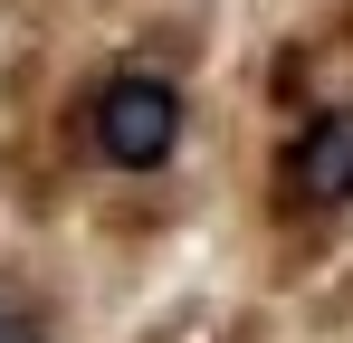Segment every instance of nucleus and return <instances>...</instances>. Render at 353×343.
Listing matches in <instances>:
<instances>
[{
    "mask_svg": "<svg viewBox=\"0 0 353 343\" xmlns=\"http://www.w3.org/2000/svg\"><path fill=\"white\" fill-rule=\"evenodd\" d=\"M287 210H353V105H315L277 153Z\"/></svg>",
    "mask_w": 353,
    "mask_h": 343,
    "instance_id": "f03ea898",
    "label": "nucleus"
},
{
    "mask_svg": "<svg viewBox=\"0 0 353 343\" xmlns=\"http://www.w3.org/2000/svg\"><path fill=\"white\" fill-rule=\"evenodd\" d=\"M181 134H191V96H181L172 67H153V57H124L96 76V96H86V153L105 172H163L181 153Z\"/></svg>",
    "mask_w": 353,
    "mask_h": 343,
    "instance_id": "f257e3e1",
    "label": "nucleus"
},
{
    "mask_svg": "<svg viewBox=\"0 0 353 343\" xmlns=\"http://www.w3.org/2000/svg\"><path fill=\"white\" fill-rule=\"evenodd\" d=\"M0 343H58V334H48V315H39V295L10 286V277H0Z\"/></svg>",
    "mask_w": 353,
    "mask_h": 343,
    "instance_id": "7ed1b4c3",
    "label": "nucleus"
}]
</instances>
